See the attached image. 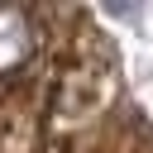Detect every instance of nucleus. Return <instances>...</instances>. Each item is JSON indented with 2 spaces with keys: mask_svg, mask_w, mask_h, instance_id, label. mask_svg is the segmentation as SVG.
<instances>
[{
  "mask_svg": "<svg viewBox=\"0 0 153 153\" xmlns=\"http://www.w3.org/2000/svg\"><path fill=\"white\" fill-rule=\"evenodd\" d=\"M38 53V19L29 10H0V76H14Z\"/></svg>",
  "mask_w": 153,
  "mask_h": 153,
  "instance_id": "obj_1",
  "label": "nucleus"
}]
</instances>
